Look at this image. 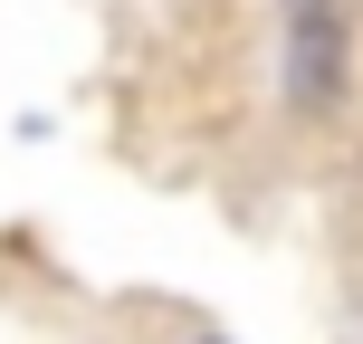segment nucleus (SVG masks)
<instances>
[{
    "instance_id": "nucleus-1",
    "label": "nucleus",
    "mask_w": 363,
    "mask_h": 344,
    "mask_svg": "<svg viewBox=\"0 0 363 344\" xmlns=\"http://www.w3.org/2000/svg\"><path fill=\"white\" fill-rule=\"evenodd\" d=\"M335 77H345V29H335V10H315V0H296V67H287V96L296 106H325Z\"/></svg>"
}]
</instances>
